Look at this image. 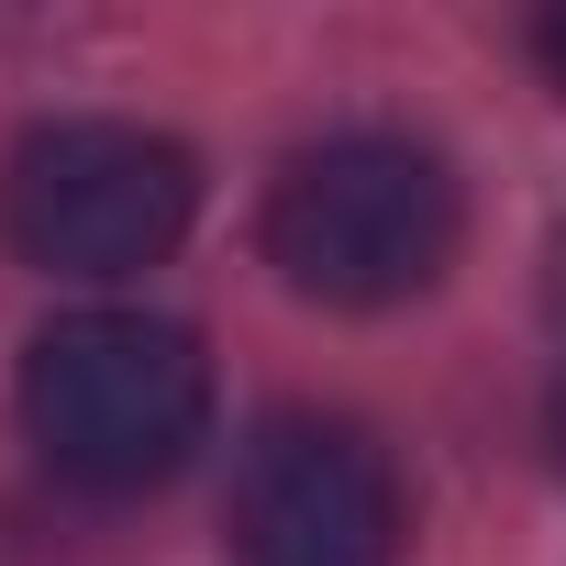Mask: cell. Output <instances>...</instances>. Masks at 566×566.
I'll return each mask as SVG.
<instances>
[{"label": "cell", "instance_id": "277c9868", "mask_svg": "<svg viewBox=\"0 0 566 566\" xmlns=\"http://www.w3.org/2000/svg\"><path fill=\"white\" fill-rule=\"evenodd\" d=\"M222 533H233V566H400L411 500H400V467L367 422L266 411L233 444Z\"/></svg>", "mask_w": 566, "mask_h": 566}, {"label": "cell", "instance_id": "5b68a950", "mask_svg": "<svg viewBox=\"0 0 566 566\" xmlns=\"http://www.w3.org/2000/svg\"><path fill=\"white\" fill-rule=\"evenodd\" d=\"M544 422H555V444H566V222H555V244H544Z\"/></svg>", "mask_w": 566, "mask_h": 566}, {"label": "cell", "instance_id": "8992f818", "mask_svg": "<svg viewBox=\"0 0 566 566\" xmlns=\"http://www.w3.org/2000/svg\"><path fill=\"white\" fill-rule=\"evenodd\" d=\"M533 56H544V78L566 90V12H544V23H533Z\"/></svg>", "mask_w": 566, "mask_h": 566}, {"label": "cell", "instance_id": "3957f363", "mask_svg": "<svg viewBox=\"0 0 566 566\" xmlns=\"http://www.w3.org/2000/svg\"><path fill=\"white\" fill-rule=\"evenodd\" d=\"M200 211V167L189 145L78 112V123H34L0 167V244L23 266L67 277V290H112V277H145L178 255Z\"/></svg>", "mask_w": 566, "mask_h": 566}, {"label": "cell", "instance_id": "7a4b0ae2", "mask_svg": "<svg viewBox=\"0 0 566 566\" xmlns=\"http://www.w3.org/2000/svg\"><path fill=\"white\" fill-rule=\"evenodd\" d=\"M23 433L90 500L167 489L211 433V356L167 312H56L23 345Z\"/></svg>", "mask_w": 566, "mask_h": 566}, {"label": "cell", "instance_id": "6da1fadb", "mask_svg": "<svg viewBox=\"0 0 566 566\" xmlns=\"http://www.w3.org/2000/svg\"><path fill=\"white\" fill-rule=\"evenodd\" d=\"M455 233H467L455 167L422 134H389V123H345V134H323L301 156H277L266 211H255L266 266L290 277L301 301H323V312L422 301L455 266Z\"/></svg>", "mask_w": 566, "mask_h": 566}]
</instances>
